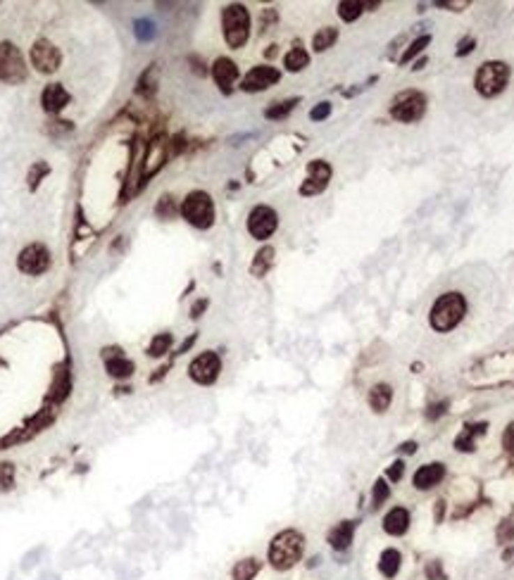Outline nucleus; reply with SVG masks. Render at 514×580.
<instances>
[{
	"label": "nucleus",
	"instance_id": "f257e3e1",
	"mask_svg": "<svg viewBox=\"0 0 514 580\" xmlns=\"http://www.w3.org/2000/svg\"><path fill=\"white\" fill-rule=\"evenodd\" d=\"M464 314H467L464 295L458 293V290H450V293H443L441 298L433 303L431 312H429V323L433 330H438V333H448V330H453L455 326H460Z\"/></svg>",
	"mask_w": 514,
	"mask_h": 580
},
{
	"label": "nucleus",
	"instance_id": "f03ea898",
	"mask_svg": "<svg viewBox=\"0 0 514 580\" xmlns=\"http://www.w3.org/2000/svg\"><path fill=\"white\" fill-rule=\"evenodd\" d=\"M305 537L298 531H281L269 544V564L276 571H288L303 556Z\"/></svg>",
	"mask_w": 514,
	"mask_h": 580
},
{
	"label": "nucleus",
	"instance_id": "7ed1b4c3",
	"mask_svg": "<svg viewBox=\"0 0 514 580\" xmlns=\"http://www.w3.org/2000/svg\"><path fill=\"white\" fill-rule=\"evenodd\" d=\"M510 74H512V69L507 62L488 60L476 69V74H474V89H476L478 96H483V98H495L507 89Z\"/></svg>",
	"mask_w": 514,
	"mask_h": 580
},
{
	"label": "nucleus",
	"instance_id": "20e7f679",
	"mask_svg": "<svg viewBox=\"0 0 514 580\" xmlns=\"http://www.w3.org/2000/svg\"><path fill=\"white\" fill-rule=\"evenodd\" d=\"M222 29H224V40L229 48L239 50L243 48L250 38V13L245 5L231 3L222 10Z\"/></svg>",
	"mask_w": 514,
	"mask_h": 580
},
{
	"label": "nucleus",
	"instance_id": "39448f33",
	"mask_svg": "<svg viewBox=\"0 0 514 580\" xmlns=\"http://www.w3.org/2000/svg\"><path fill=\"white\" fill-rule=\"evenodd\" d=\"M181 217L200 231L210 229L215 224V202L205 190H190L181 202Z\"/></svg>",
	"mask_w": 514,
	"mask_h": 580
},
{
	"label": "nucleus",
	"instance_id": "423d86ee",
	"mask_svg": "<svg viewBox=\"0 0 514 580\" xmlns=\"http://www.w3.org/2000/svg\"><path fill=\"white\" fill-rule=\"evenodd\" d=\"M426 114V96L421 91H400L391 100V117L400 124H414Z\"/></svg>",
	"mask_w": 514,
	"mask_h": 580
},
{
	"label": "nucleus",
	"instance_id": "0eeeda50",
	"mask_svg": "<svg viewBox=\"0 0 514 580\" xmlns=\"http://www.w3.org/2000/svg\"><path fill=\"white\" fill-rule=\"evenodd\" d=\"M27 74L29 69L20 48L15 43H10V40H0V81L17 86V84H24Z\"/></svg>",
	"mask_w": 514,
	"mask_h": 580
},
{
	"label": "nucleus",
	"instance_id": "6e6552de",
	"mask_svg": "<svg viewBox=\"0 0 514 580\" xmlns=\"http://www.w3.org/2000/svg\"><path fill=\"white\" fill-rule=\"evenodd\" d=\"M279 229V214L269 205H257L248 214V231L255 241H267V238Z\"/></svg>",
	"mask_w": 514,
	"mask_h": 580
},
{
	"label": "nucleus",
	"instance_id": "1a4fd4ad",
	"mask_svg": "<svg viewBox=\"0 0 514 580\" xmlns=\"http://www.w3.org/2000/svg\"><path fill=\"white\" fill-rule=\"evenodd\" d=\"M17 266H20L22 274L41 276L50 266V250L45 245H41V243H31V245H27L24 250L20 252Z\"/></svg>",
	"mask_w": 514,
	"mask_h": 580
},
{
	"label": "nucleus",
	"instance_id": "9d476101",
	"mask_svg": "<svg viewBox=\"0 0 514 580\" xmlns=\"http://www.w3.org/2000/svg\"><path fill=\"white\" fill-rule=\"evenodd\" d=\"M219 371H222V359L217 352H203L190 362L188 376L200 386H212L219 379Z\"/></svg>",
	"mask_w": 514,
	"mask_h": 580
},
{
	"label": "nucleus",
	"instance_id": "9b49d317",
	"mask_svg": "<svg viewBox=\"0 0 514 580\" xmlns=\"http://www.w3.org/2000/svg\"><path fill=\"white\" fill-rule=\"evenodd\" d=\"M31 65L41 74L57 72L62 65V55H60V50H57V45L45 38H38L36 43L31 45Z\"/></svg>",
	"mask_w": 514,
	"mask_h": 580
},
{
	"label": "nucleus",
	"instance_id": "f8f14e48",
	"mask_svg": "<svg viewBox=\"0 0 514 580\" xmlns=\"http://www.w3.org/2000/svg\"><path fill=\"white\" fill-rule=\"evenodd\" d=\"M328 181H331V165L324 160H312L308 165V176L300 183V195H305V198L319 195L322 190H326Z\"/></svg>",
	"mask_w": 514,
	"mask_h": 580
},
{
	"label": "nucleus",
	"instance_id": "ddd939ff",
	"mask_svg": "<svg viewBox=\"0 0 514 580\" xmlns=\"http://www.w3.org/2000/svg\"><path fill=\"white\" fill-rule=\"evenodd\" d=\"M279 79H281V72L276 67L257 65V67H252L243 79H241V89H243L245 93H259V91H267L269 86H274Z\"/></svg>",
	"mask_w": 514,
	"mask_h": 580
},
{
	"label": "nucleus",
	"instance_id": "4468645a",
	"mask_svg": "<svg viewBox=\"0 0 514 580\" xmlns=\"http://www.w3.org/2000/svg\"><path fill=\"white\" fill-rule=\"evenodd\" d=\"M167 150H169V143H167L162 136L148 143L146 160H143V178H150L153 174H158L162 169V165L167 162Z\"/></svg>",
	"mask_w": 514,
	"mask_h": 580
},
{
	"label": "nucleus",
	"instance_id": "2eb2a0df",
	"mask_svg": "<svg viewBox=\"0 0 514 580\" xmlns=\"http://www.w3.org/2000/svg\"><path fill=\"white\" fill-rule=\"evenodd\" d=\"M212 79H215L222 93H231L236 79H239V65L229 57H217L215 65H212Z\"/></svg>",
	"mask_w": 514,
	"mask_h": 580
},
{
	"label": "nucleus",
	"instance_id": "dca6fc26",
	"mask_svg": "<svg viewBox=\"0 0 514 580\" xmlns=\"http://www.w3.org/2000/svg\"><path fill=\"white\" fill-rule=\"evenodd\" d=\"M103 355H105V369H107V374L112 376V379H129V376L134 374V369H136L134 362L126 359L119 347L103 350Z\"/></svg>",
	"mask_w": 514,
	"mask_h": 580
},
{
	"label": "nucleus",
	"instance_id": "f3484780",
	"mask_svg": "<svg viewBox=\"0 0 514 580\" xmlns=\"http://www.w3.org/2000/svg\"><path fill=\"white\" fill-rule=\"evenodd\" d=\"M443 475H446V466H443V464H438V461L426 464V466H419L417 473L412 475V485L417 490H431L441 483Z\"/></svg>",
	"mask_w": 514,
	"mask_h": 580
},
{
	"label": "nucleus",
	"instance_id": "a211bd4d",
	"mask_svg": "<svg viewBox=\"0 0 514 580\" xmlns=\"http://www.w3.org/2000/svg\"><path fill=\"white\" fill-rule=\"evenodd\" d=\"M69 100L72 98H69V93L65 91L62 84H48L41 93V105L50 114H57L60 109H65L69 105Z\"/></svg>",
	"mask_w": 514,
	"mask_h": 580
},
{
	"label": "nucleus",
	"instance_id": "6ab92c4d",
	"mask_svg": "<svg viewBox=\"0 0 514 580\" xmlns=\"http://www.w3.org/2000/svg\"><path fill=\"white\" fill-rule=\"evenodd\" d=\"M407 528H409V512L405 507H395L386 514L384 531L388 533V535H405Z\"/></svg>",
	"mask_w": 514,
	"mask_h": 580
},
{
	"label": "nucleus",
	"instance_id": "aec40b11",
	"mask_svg": "<svg viewBox=\"0 0 514 580\" xmlns=\"http://www.w3.org/2000/svg\"><path fill=\"white\" fill-rule=\"evenodd\" d=\"M352 535H355V521H340L336 528H331L328 533V544H331L336 552H343V549L350 547Z\"/></svg>",
	"mask_w": 514,
	"mask_h": 580
},
{
	"label": "nucleus",
	"instance_id": "412c9836",
	"mask_svg": "<svg viewBox=\"0 0 514 580\" xmlns=\"http://www.w3.org/2000/svg\"><path fill=\"white\" fill-rule=\"evenodd\" d=\"M486 428H488L486 421H481V423H467L464 431H462L458 438H455V450L474 452V448H476V435H483V433H486Z\"/></svg>",
	"mask_w": 514,
	"mask_h": 580
},
{
	"label": "nucleus",
	"instance_id": "4be33fe9",
	"mask_svg": "<svg viewBox=\"0 0 514 580\" xmlns=\"http://www.w3.org/2000/svg\"><path fill=\"white\" fill-rule=\"evenodd\" d=\"M391 402H393V386H388V383H377L369 390V407L377 411V414H384L391 407Z\"/></svg>",
	"mask_w": 514,
	"mask_h": 580
},
{
	"label": "nucleus",
	"instance_id": "5701e85b",
	"mask_svg": "<svg viewBox=\"0 0 514 580\" xmlns=\"http://www.w3.org/2000/svg\"><path fill=\"white\" fill-rule=\"evenodd\" d=\"M274 254L276 252H274V247H271V245L259 247L257 254H255V259H252V264H250V274L257 276V278H262L271 269V264H274Z\"/></svg>",
	"mask_w": 514,
	"mask_h": 580
},
{
	"label": "nucleus",
	"instance_id": "b1692460",
	"mask_svg": "<svg viewBox=\"0 0 514 580\" xmlns=\"http://www.w3.org/2000/svg\"><path fill=\"white\" fill-rule=\"evenodd\" d=\"M308 65H310V55H308V50H305L303 45H296V48H291L284 55V67L288 69V72H303Z\"/></svg>",
	"mask_w": 514,
	"mask_h": 580
},
{
	"label": "nucleus",
	"instance_id": "393cba45",
	"mask_svg": "<svg viewBox=\"0 0 514 580\" xmlns=\"http://www.w3.org/2000/svg\"><path fill=\"white\" fill-rule=\"evenodd\" d=\"M400 561H402V556L398 549H384L381 561H379V571L384 573L386 578H395L398 571H400Z\"/></svg>",
	"mask_w": 514,
	"mask_h": 580
},
{
	"label": "nucleus",
	"instance_id": "a878e982",
	"mask_svg": "<svg viewBox=\"0 0 514 580\" xmlns=\"http://www.w3.org/2000/svg\"><path fill=\"white\" fill-rule=\"evenodd\" d=\"M336 40H338V29L324 26V29H319V31L315 33V38H312V48H315L317 53H324V50L331 48Z\"/></svg>",
	"mask_w": 514,
	"mask_h": 580
},
{
	"label": "nucleus",
	"instance_id": "bb28decb",
	"mask_svg": "<svg viewBox=\"0 0 514 580\" xmlns=\"http://www.w3.org/2000/svg\"><path fill=\"white\" fill-rule=\"evenodd\" d=\"M257 571H259V561L255 559V556H250V559H241L239 564L234 566V580H252L257 576Z\"/></svg>",
	"mask_w": 514,
	"mask_h": 580
},
{
	"label": "nucleus",
	"instance_id": "cd10ccee",
	"mask_svg": "<svg viewBox=\"0 0 514 580\" xmlns=\"http://www.w3.org/2000/svg\"><path fill=\"white\" fill-rule=\"evenodd\" d=\"M300 102V98H291V100H281V102H274V105H269L264 109V117L267 119H284L288 114L296 109V105Z\"/></svg>",
	"mask_w": 514,
	"mask_h": 580
},
{
	"label": "nucleus",
	"instance_id": "c85d7f7f",
	"mask_svg": "<svg viewBox=\"0 0 514 580\" xmlns=\"http://www.w3.org/2000/svg\"><path fill=\"white\" fill-rule=\"evenodd\" d=\"M362 13H365L362 0H343V3H338V17L343 22H355Z\"/></svg>",
	"mask_w": 514,
	"mask_h": 580
},
{
	"label": "nucleus",
	"instance_id": "c756f323",
	"mask_svg": "<svg viewBox=\"0 0 514 580\" xmlns=\"http://www.w3.org/2000/svg\"><path fill=\"white\" fill-rule=\"evenodd\" d=\"M172 347V333H158L153 338V343L148 347V355L150 357H162L165 352H169Z\"/></svg>",
	"mask_w": 514,
	"mask_h": 580
},
{
	"label": "nucleus",
	"instance_id": "7c9ffc66",
	"mask_svg": "<svg viewBox=\"0 0 514 580\" xmlns=\"http://www.w3.org/2000/svg\"><path fill=\"white\" fill-rule=\"evenodd\" d=\"M429 43H431V36H429V33H424V36L414 38L412 43H409V48L405 50V53H402L400 62H402V65H407V62H412L414 57H417V55H419L421 50H424V48H426V45H429Z\"/></svg>",
	"mask_w": 514,
	"mask_h": 580
},
{
	"label": "nucleus",
	"instance_id": "2f4dec72",
	"mask_svg": "<svg viewBox=\"0 0 514 580\" xmlns=\"http://www.w3.org/2000/svg\"><path fill=\"white\" fill-rule=\"evenodd\" d=\"M15 488V464L0 461V492H8Z\"/></svg>",
	"mask_w": 514,
	"mask_h": 580
},
{
	"label": "nucleus",
	"instance_id": "473e14b6",
	"mask_svg": "<svg viewBox=\"0 0 514 580\" xmlns=\"http://www.w3.org/2000/svg\"><path fill=\"white\" fill-rule=\"evenodd\" d=\"M45 174H50V167L45 165V162H33V167L29 169V176H27V181H29V188L31 190H36L38 188V183H41V178L45 176Z\"/></svg>",
	"mask_w": 514,
	"mask_h": 580
},
{
	"label": "nucleus",
	"instance_id": "72a5a7b5",
	"mask_svg": "<svg viewBox=\"0 0 514 580\" xmlns=\"http://www.w3.org/2000/svg\"><path fill=\"white\" fill-rule=\"evenodd\" d=\"M388 495H391V485H388V480L379 478L377 483H374V492H372V507H374V509H379L381 504H384L386 500H388Z\"/></svg>",
	"mask_w": 514,
	"mask_h": 580
},
{
	"label": "nucleus",
	"instance_id": "f704fd0d",
	"mask_svg": "<svg viewBox=\"0 0 514 580\" xmlns=\"http://www.w3.org/2000/svg\"><path fill=\"white\" fill-rule=\"evenodd\" d=\"M69 392V379H67V371L60 369L57 371V381L53 386V399L55 402H60V399H65Z\"/></svg>",
	"mask_w": 514,
	"mask_h": 580
},
{
	"label": "nucleus",
	"instance_id": "c9c22d12",
	"mask_svg": "<svg viewBox=\"0 0 514 580\" xmlns=\"http://www.w3.org/2000/svg\"><path fill=\"white\" fill-rule=\"evenodd\" d=\"M158 217H162V219H172L176 214V205H174V198L172 195H162L158 202Z\"/></svg>",
	"mask_w": 514,
	"mask_h": 580
},
{
	"label": "nucleus",
	"instance_id": "e433bc0d",
	"mask_svg": "<svg viewBox=\"0 0 514 580\" xmlns=\"http://www.w3.org/2000/svg\"><path fill=\"white\" fill-rule=\"evenodd\" d=\"M134 31L141 40H150L155 36V24L153 22H148V20H138L134 24Z\"/></svg>",
	"mask_w": 514,
	"mask_h": 580
},
{
	"label": "nucleus",
	"instance_id": "4c0bfd02",
	"mask_svg": "<svg viewBox=\"0 0 514 580\" xmlns=\"http://www.w3.org/2000/svg\"><path fill=\"white\" fill-rule=\"evenodd\" d=\"M512 540H514V521L507 519L498 528V542H512Z\"/></svg>",
	"mask_w": 514,
	"mask_h": 580
},
{
	"label": "nucleus",
	"instance_id": "58836bf2",
	"mask_svg": "<svg viewBox=\"0 0 514 580\" xmlns=\"http://www.w3.org/2000/svg\"><path fill=\"white\" fill-rule=\"evenodd\" d=\"M502 448H505L507 455L514 457V421L507 423L505 433H502Z\"/></svg>",
	"mask_w": 514,
	"mask_h": 580
},
{
	"label": "nucleus",
	"instance_id": "ea45409f",
	"mask_svg": "<svg viewBox=\"0 0 514 580\" xmlns=\"http://www.w3.org/2000/svg\"><path fill=\"white\" fill-rule=\"evenodd\" d=\"M328 114H331V102H319V105H315L310 109L312 121H322V119H326Z\"/></svg>",
	"mask_w": 514,
	"mask_h": 580
},
{
	"label": "nucleus",
	"instance_id": "a19ab883",
	"mask_svg": "<svg viewBox=\"0 0 514 580\" xmlns=\"http://www.w3.org/2000/svg\"><path fill=\"white\" fill-rule=\"evenodd\" d=\"M426 578L429 580H446V573L441 568V561H429L426 564Z\"/></svg>",
	"mask_w": 514,
	"mask_h": 580
},
{
	"label": "nucleus",
	"instance_id": "79ce46f5",
	"mask_svg": "<svg viewBox=\"0 0 514 580\" xmlns=\"http://www.w3.org/2000/svg\"><path fill=\"white\" fill-rule=\"evenodd\" d=\"M438 8H448V10H453V13H462L464 8H469V0H438Z\"/></svg>",
	"mask_w": 514,
	"mask_h": 580
},
{
	"label": "nucleus",
	"instance_id": "37998d69",
	"mask_svg": "<svg viewBox=\"0 0 514 580\" xmlns=\"http://www.w3.org/2000/svg\"><path fill=\"white\" fill-rule=\"evenodd\" d=\"M402 473H405V461L398 459V461L391 464V468H388V473L386 475H388V480H393V483H398V480L402 478Z\"/></svg>",
	"mask_w": 514,
	"mask_h": 580
},
{
	"label": "nucleus",
	"instance_id": "c03bdc74",
	"mask_svg": "<svg viewBox=\"0 0 514 580\" xmlns=\"http://www.w3.org/2000/svg\"><path fill=\"white\" fill-rule=\"evenodd\" d=\"M446 407H448V402H436V404H431V407L426 409V419H429V421H436L438 416L446 414Z\"/></svg>",
	"mask_w": 514,
	"mask_h": 580
},
{
	"label": "nucleus",
	"instance_id": "a18cd8bd",
	"mask_svg": "<svg viewBox=\"0 0 514 580\" xmlns=\"http://www.w3.org/2000/svg\"><path fill=\"white\" fill-rule=\"evenodd\" d=\"M474 48H476V40H474V38L469 36V38L462 40V43H458V50H455V55H458V57H464V55H469Z\"/></svg>",
	"mask_w": 514,
	"mask_h": 580
},
{
	"label": "nucleus",
	"instance_id": "49530a36",
	"mask_svg": "<svg viewBox=\"0 0 514 580\" xmlns=\"http://www.w3.org/2000/svg\"><path fill=\"white\" fill-rule=\"evenodd\" d=\"M207 305H210V303H207L205 298H203V300H198V303H195L193 307H190V316H193V319H198V316L203 314V312L207 310Z\"/></svg>",
	"mask_w": 514,
	"mask_h": 580
},
{
	"label": "nucleus",
	"instance_id": "de8ad7c7",
	"mask_svg": "<svg viewBox=\"0 0 514 580\" xmlns=\"http://www.w3.org/2000/svg\"><path fill=\"white\" fill-rule=\"evenodd\" d=\"M400 452H405V455H414V452H417V445L405 443V445H400Z\"/></svg>",
	"mask_w": 514,
	"mask_h": 580
},
{
	"label": "nucleus",
	"instance_id": "09e8293b",
	"mask_svg": "<svg viewBox=\"0 0 514 580\" xmlns=\"http://www.w3.org/2000/svg\"><path fill=\"white\" fill-rule=\"evenodd\" d=\"M443 504H446V502H436V521L443 519V509H446Z\"/></svg>",
	"mask_w": 514,
	"mask_h": 580
},
{
	"label": "nucleus",
	"instance_id": "8fccbe9b",
	"mask_svg": "<svg viewBox=\"0 0 514 580\" xmlns=\"http://www.w3.org/2000/svg\"><path fill=\"white\" fill-rule=\"evenodd\" d=\"M193 343H195V335H190V338L186 340V343H183V345H181V350H179V355H181V352H186V350H188V347H190V345H193Z\"/></svg>",
	"mask_w": 514,
	"mask_h": 580
},
{
	"label": "nucleus",
	"instance_id": "3c124183",
	"mask_svg": "<svg viewBox=\"0 0 514 580\" xmlns=\"http://www.w3.org/2000/svg\"><path fill=\"white\" fill-rule=\"evenodd\" d=\"M424 65H426V60H424V57H421V60L417 62V65H414V69H421V67H424Z\"/></svg>",
	"mask_w": 514,
	"mask_h": 580
}]
</instances>
